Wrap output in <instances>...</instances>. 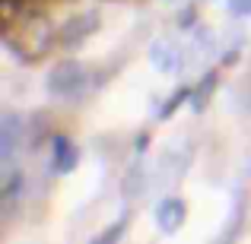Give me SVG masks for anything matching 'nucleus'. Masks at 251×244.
<instances>
[{"mask_svg":"<svg viewBox=\"0 0 251 244\" xmlns=\"http://www.w3.org/2000/svg\"><path fill=\"white\" fill-rule=\"evenodd\" d=\"M6 35H10V44L16 48L19 57H25V61H38V57H42L45 51L51 48V38H54V32H51V22H48L45 16L32 13V16L23 19L19 32L6 29Z\"/></svg>","mask_w":251,"mask_h":244,"instance_id":"obj_1","label":"nucleus"},{"mask_svg":"<svg viewBox=\"0 0 251 244\" xmlns=\"http://www.w3.org/2000/svg\"><path fill=\"white\" fill-rule=\"evenodd\" d=\"M83 83H86V70L80 64H57L48 73V89L54 95H74Z\"/></svg>","mask_w":251,"mask_h":244,"instance_id":"obj_2","label":"nucleus"},{"mask_svg":"<svg viewBox=\"0 0 251 244\" xmlns=\"http://www.w3.org/2000/svg\"><path fill=\"white\" fill-rule=\"evenodd\" d=\"M96 29H99V16H96V13H83V16L70 19V22L64 25L61 42H64V44H80L83 38H86V35H92Z\"/></svg>","mask_w":251,"mask_h":244,"instance_id":"obj_3","label":"nucleus"},{"mask_svg":"<svg viewBox=\"0 0 251 244\" xmlns=\"http://www.w3.org/2000/svg\"><path fill=\"white\" fill-rule=\"evenodd\" d=\"M156 219H159V228H162V232H178V225L184 222V203L175 200V197L162 200L159 209H156Z\"/></svg>","mask_w":251,"mask_h":244,"instance_id":"obj_4","label":"nucleus"},{"mask_svg":"<svg viewBox=\"0 0 251 244\" xmlns=\"http://www.w3.org/2000/svg\"><path fill=\"white\" fill-rule=\"evenodd\" d=\"M51 155H54V171H61V175L76 165V149L67 136H54L51 140Z\"/></svg>","mask_w":251,"mask_h":244,"instance_id":"obj_5","label":"nucleus"},{"mask_svg":"<svg viewBox=\"0 0 251 244\" xmlns=\"http://www.w3.org/2000/svg\"><path fill=\"white\" fill-rule=\"evenodd\" d=\"M216 86V73H207V80L201 83V89H197V98H194V108L201 111L203 105H207V98H210V89Z\"/></svg>","mask_w":251,"mask_h":244,"instance_id":"obj_6","label":"nucleus"},{"mask_svg":"<svg viewBox=\"0 0 251 244\" xmlns=\"http://www.w3.org/2000/svg\"><path fill=\"white\" fill-rule=\"evenodd\" d=\"M188 95H191V89H178V95H172V98H169V105L162 108V121H166V117H172V111H175V108H178V105H181Z\"/></svg>","mask_w":251,"mask_h":244,"instance_id":"obj_7","label":"nucleus"},{"mask_svg":"<svg viewBox=\"0 0 251 244\" xmlns=\"http://www.w3.org/2000/svg\"><path fill=\"white\" fill-rule=\"evenodd\" d=\"M229 10H232L235 16H248L251 13V0H229Z\"/></svg>","mask_w":251,"mask_h":244,"instance_id":"obj_8","label":"nucleus"}]
</instances>
